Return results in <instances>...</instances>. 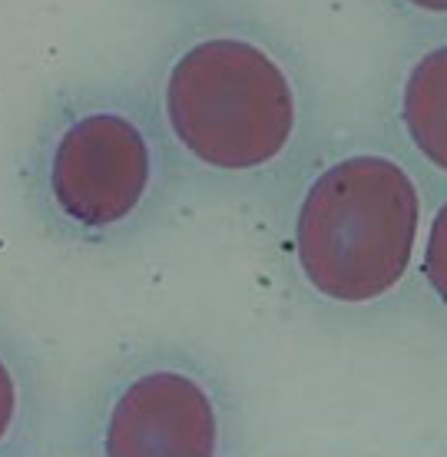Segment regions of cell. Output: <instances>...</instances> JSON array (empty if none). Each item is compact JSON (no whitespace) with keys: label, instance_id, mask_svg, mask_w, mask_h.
<instances>
[{"label":"cell","instance_id":"obj_1","mask_svg":"<svg viewBox=\"0 0 447 457\" xmlns=\"http://www.w3.org/2000/svg\"><path fill=\"white\" fill-rule=\"evenodd\" d=\"M179 186L216 199L282 193L319 143V93L288 37L206 17L160 54L146 87Z\"/></svg>","mask_w":447,"mask_h":457},{"label":"cell","instance_id":"obj_7","mask_svg":"<svg viewBox=\"0 0 447 457\" xmlns=\"http://www.w3.org/2000/svg\"><path fill=\"white\" fill-rule=\"evenodd\" d=\"M391 13H398L404 23H411L418 30H444L447 21V0H385Z\"/></svg>","mask_w":447,"mask_h":457},{"label":"cell","instance_id":"obj_8","mask_svg":"<svg viewBox=\"0 0 447 457\" xmlns=\"http://www.w3.org/2000/svg\"><path fill=\"white\" fill-rule=\"evenodd\" d=\"M176 4H212V0H176Z\"/></svg>","mask_w":447,"mask_h":457},{"label":"cell","instance_id":"obj_2","mask_svg":"<svg viewBox=\"0 0 447 457\" xmlns=\"http://www.w3.org/2000/svg\"><path fill=\"white\" fill-rule=\"evenodd\" d=\"M286 189L282 255L311 305L375 315L408 292L427 195L425 176L391 139L315 146Z\"/></svg>","mask_w":447,"mask_h":457},{"label":"cell","instance_id":"obj_3","mask_svg":"<svg viewBox=\"0 0 447 457\" xmlns=\"http://www.w3.org/2000/svg\"><path fill=\"white\" fill-rule=\"evenodd\" d=\"M21 179L40 228L80 252H113L143 239L179 189L146 90L116 80L54 96Z\"/></svg>","mask_w":447,"mask_h":457},{"label":"cell","instance_id":"obj_4","mask_svg":"<svg viewBox=\"0 0 447 457\" xmlns=\"http://www.w3.org/2000/svg\"><path fill=\"white\" fill-rule=\"evenodd\" d=\"M80 451L100 457H226L239 451V401L209 358L146 345L93 388Z\"/></svg>","mask_w":447,"mask_h":457},{"label":"cell","instance_id":"obj_5","mask_svg":"<svg viewBox=\"0 0 447 457\" xmlns=\"http://www.w3.org/2000/svg\"><path fill=\"white\" fill-rule=\"evenodd\" d=\"M391 143L414 170L444 189L447 176V46L444 30L427 34L401 60L391 83Z\"/></svg>","mask_w":447,"mask_h":457},{"label":"cell","instance_id":"obj_6","mask_svg":"<svg viewBox=\"0 0 447 457\" xmlns=\"http://www.w3.org/2000/svg\"><path fill=\"white\" fill-rule=\"evenodd\" d=\"M44 414V378L37 358L17 335L0 332V457L34 451Z\"/></svg>","mask_w":447,"mask_h":457}]
</instances>
